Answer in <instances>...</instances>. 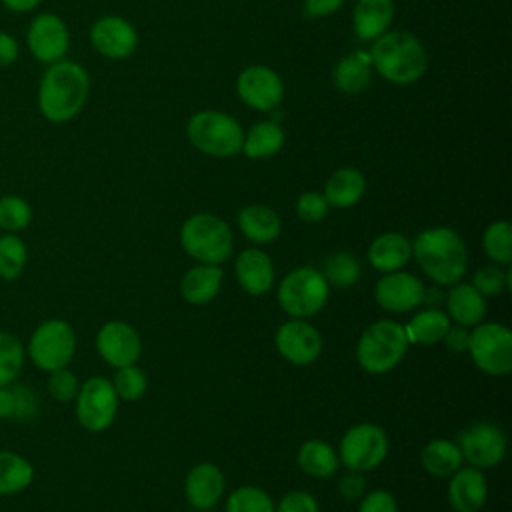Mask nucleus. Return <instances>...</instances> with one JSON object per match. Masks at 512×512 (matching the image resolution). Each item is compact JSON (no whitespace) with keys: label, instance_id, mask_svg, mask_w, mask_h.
<instances>
[{"label":"nucleus","instance_id":"4be33fe9","mask_svg":"<svg viewBox=\"0 0 512 512\" xmlns=\"http://www.w3.org/2000/svg\"><path fill=\"white\" fill-rule=\"evenodd\" d=\"M392 18V0H356L352 10V28L360 40L374 42L384 32H388Z\"/></svg>","mask_w":512,"mask_h":512},{"label":"nucleus","instance_id":"37998d69","mask_svg":"<svg viewBox=\"0 0 512 512\" xmlns=\"http://www.w3.org/2000/svg\"><path fill=\"white\" fill-rule=\"evenodd\" d=\"M296 214L304 222H320L328 214V202L324 194L304 192L296 200Z\"/></svg>","mask_w":512,"mask_h":512},{"label":"nucleus","instance_id":"423d86ee","mask_svg":"<svg viewBox=\"0 0 512 512\" xmlns=\"http://www.w3.org/2000/svg\"><path fill=\"white\" fill-rule=\"evenodd\" d=\"M180 242L188 256L202 264H222L232 254V232L228 224L208 212L190 216L180 230Z\"/></svg>","mask_w":512,"mask_h":512},{"label":"nucleus","instance_id":"2f4dec72","mask_svg":"<svg viewBox=\"0 0 512 512\" xmlns=\"http://www.w3.org/2000/svg\"><path fill=\"white\" fill-rule=\"evenodd\" d=\"M448 328H450V320L444 312H440L438 308H426V310L418 312L404 326V332L408 336V342L428 346V344L442 342Z\"/></svg>","mask_w":512,"mask_h":512},{"label":"nucleus","instance_id":"09e8293b","mask_svg":"<svg viewBox=\"0 0 512 512\" xmlns=\"http://www.w3.org/2000/svg\"><path fill=\"white\" fill-rule=\"evenodd\" d=\"M468 340H470V332L466 326H450L442 338V342L446 344L448 350L452 352H464L468 350Z\"/></svg>","mask_w":512,"mask_h":512},{"label":"nucleus","instance_id":"58836bf2","mask_svg":"<svg viewBox=\"0 0 512 512\" xmlns=\"http://www.w3.org/2000/svg\"><path fill=\"white\" fill-rule=\"evenodd\" d=\"M226 512H274V504L262 488L242 486L228 496Z\"/></svg>","mask_w":512,"mask_h":512},{"label":"nucleus","instance_id":"393cba45","mask_svg":"<svg viewBox=\"0 0 512 512\" xmlns=\"http://www.w3.org/2000/svg\"><path fill=\"white\" fill-rule=\"evenodd\" d=\"M372 80L370 54L364 50L350 52L338 60L332 72L334 86L344 94H358L368 88Z\"/></svg>","mask_w":512,"mask_h":512},{"label":"nucleus","instance_id":"a19ab883","mask_svg":"<svg viewBox=\"0 0 512 512\" xmlns=\"http://www.w3.org/2000/svg\"><path fill=\"white\" fill-rule=\"evenodd\" d=\"M508 278H510V274H506L498 264H490V266L480 268V270L474 274L472 286H474L482 296H496V294H500V292L506 288Z\"/></svg>","mask_w":512,"mask_h":512},{"label":"nucleus","instance_id":"a211bd4d","mask_svg":"<svg viewBox=\"0 0 512 512\" xmlns=\"http://www.w3.org/2000/svg\"><path fill=\"white\" fill-rule=\"evenodd\" d=\"M424 284L408 272H388L376 282V302L388 312H408L422 304Z\"/></svg>","mask_w":512,"mask_h":512},{"label":"nucleus","instance_id":"6e6552de","mask_svg":"<svg viewBox=\"0 0 512 512\" xmlns=\"http://www.w3.org/2000/svg\"><path fill=\"white\" fill-rule=\"evenodd\" d=\"M328 300V282L322 272L302 266L284 276L278 286V302L292 318H310L318 314Z\"/></svg>","mask_w":512,"mask_h":512},{"label":"nucleus","instance_id":"ddd939ff","mask_svg":"<svg viewBox=\"0 0 512 512\" xmlns=\"http://www.w3.org/2000/svg\"><path fill=\"white\" fill-rule=\"evenodd\" d=\"M458 448L474 468H490L504 460L506 436L496 424L478 422L460 434Z\"/></svg>","mask_w":512,"mask_h":512},{"label":"nucleus","instance_id":"49530a36","mask_svg":"<svg viewBox=\"0 0 512 512\" xmlns=\"http://www.w3.org/2000/svg\"><path fill=\"white\" fill-rule=\"evenodd\" d=\"M358 512H398V506L390 492L374 490L362 500Z\"/></svg>","mask_w":512,"mask_h":512},{"label":"nucleus","instance_id":"1a4fd4ad","mask_svg":"<svg viewBox=\"0 0 512 512\" xmlns=\"http://www.w3.org/2000/svg\"><path fill=\"white\" fill-rule=\"evenodd\" d=\"M468 352L482 372L506 376L512 370V332L496 322L476 324L470 332Z\"/></svg>","mask_w":512,"mask_h":512},{"label":"nucleus","instance_id":"c03bdc74","mask_svg":"<svg viewBox=\"0 0 512 512\" xmlns=\"http://www.w3.org/2000/svg\"><path fill=\"white\" fill-rule=\"evenodd\" d=\"M12 394H14V412H12V418H18V420H30L32 416H36L38 412V398L34 394L32 388L28 386H14L12 388Z\"/></svg>","mask_w":512,"mask_h":512},{"label":"nucleus","instance_id":"c756f323","mask_svg":"<svg viewBox=\"0 0 512 512\" xmlns=\"http://www.w3.org/2000/svg\"><path fill=\"white\" fill-rule=\"evenodd\" d=\"M34 480V466L14 450H0V496L24 492Z\"/></svg>","mask_w":512,"mask_h":512},{"label":"nucleus","instance_id":"79ce46f5","mask_svg":"<svg viewBox=\"0 0 512 512\" xmlns=\"http://www.w3.org/2000/svg\"><path fill=\"white\" fill-rule=\"evenodd\" d=\"M78 388H80L78 378L72 370H68V366L60 368V370H54L48 376V392L58 402L74 400L76 394H78Z\"/></svg>","mask_w":512,"mask_h":512},{"label":"nucleus","instance_id":"7c9ffc66","mask_svg":"<svg viewBox=\"0 0 512 512\" xmlns=\"http://www.w3.org/2000/svg\"><path fill=\"white\" fill-rule=\"evenodd\" d=\"M462 460L464 458L458 444L444 438H436L428 442L420 454V462L424 470L438 478L452 476L462 466Z\"/></svg>","mask_w":512,"mask_h":512},{"label":"nucleus","instance_id":"f3484780","mask_svg":"<svg viewBox=\"0 0 512 512\" xmlns=\"http://www.w3.org/2000/svg\"><path fill=\"white\" fill-rule=\"evenodd\" d=\"M96 348L98 354L114 368L134 364L142 352L138 332L122 320H110L98 330Z\"/></svg>","mask_w":512,"mask_h":512},{"label":"nucleus","instance_id":"72a5a7b5","mask_svg":"<svg viewBox=\"0 0 512 512\" xmlns=\"http://www.w3.org/2000/svg\"><path fill=\"white\" fill-rule=\"evenodd\" d=\"M28 262L26 242L16 232H6L0 236V278L16 280L24 272Z\"/></svg>","mask_w":512,"mask_h":512},{"label":"nucleus","instance_id":"473e14b6","mask_svg":"<svg viewBox=\"0 0 512 512\" xmlns=\"http://www.w3.org/2000/svg\"><path fill=\"white\" fill-rule=\"evenodd\" d=\"M300 468L314 478H330L338 468L336 450L322 440H308L298 450Z\"/></svg>","mask_w":512,"mask_h":512},{"label":"nucleus","instance_id":"4468645a","mask_svg":"<svg viewBox=\"0 0 512 512\" xmlns=\"http://www.w3.org/2000/svg\"><path fill=\"white\" fill-rule=\"evenodd\" d=\"M26 38L32 56L44 64L62 60L70 46V34L64 20L50 12H44L32 20Z\"/></svg>","mask_w":512,"mask_h":512},{"label":"nucleus","instance_id":"39448f33","mask_svg":"<svg viewBox=\"0 0 512 512\" xmlns=\"http://www.w3.org/2000/svg\"><path fill=\"white\" fill-rule=\"evenodd\" d=\"M410 342L404 326L394 320H378L370 324L356 346L358 364L370 374L392 370L406 354Z\"/></svg>","mask_w":512,"mask_h":512},{"label":"nucleus","instance_id":"ea45409f","mask_svg":"<svg viewBox=\"0 0 512 512\" xmlns=\"http://www.w3.org/2000/svg\"><path fill=\"white\" fill-rule=\"evenodd\" d=\"M112 386H114V392L118 398L132 402V400H138L146 392L148 380L140 368L130 364V366L118 368V372L114 374Z\"/></svg>","mask_w":512,"mask_h":512},{"label":"nucleus","instance_id":"3c124183","mask_svg":"<svg viewBox=\"0 0 512 512\" xmlns=\"http://www.w3.org/2000/svg\"><path fill=\"white\" fill-rule=\"evenodd\" d=\"M18 58V42L6 34L0 32V66H10Z\"/></svg>","mask_w":512,"mask_h":512},{"label":"nucleus","instance_id":"e433bc0d","mask_svg":"<svg viewBox=\"0 0 512 512\" xmlns=\"http://www.w3.org/2000/svg\"><path fill=\"white\" fill-rule=\"evenodd\" d=\"M324 278L334 286L348 288L358 282L360 278V264L348 252H336L326 258L324 262Z\"/></svg>","mask_w":512,"mask_h":512},{"label":"nucleus","instance_id":"603ef678","mask_svg":"<svg viewBox=\"0 0 512 512\" xmlns=\"http://www.w3.org/2000/svg\"><path fill=\"white\" fill-rule=\"evenodd\" d=\"M14 412V394L12 388L0 386V420L2 418H12Z\"/></svg>","mask_w":512,"mask_h":512},{"label":"nucleus","instance_id":"c9c22d12","mask_svg":"<svg viewBox=\"0 0 512 512\" xmlns=\"http://www.w3.org/2000/svg\"><path fill=\"white\" fill-rule=\"evenodd\" d=\"M482 246L486 256L496 264H508L512 260V226L506 220L492 222L484 236Z\"/></svg>","mask_w":512,"mask_h":512},{"label":"nucleus","instance_id":"a878e982","mask_svg":"<svg viewBox=\"0 0 512 512\" xmlns=\"http://www.w3.org/2000/svg\"><path fill=\"white\" fill-rule=\"evenodd\" d=\"M366 192V178L356 168H338L330 174L324 186L328 206L350 208L362 200Z\"/></svg>","mask_w":512,"mask_h":512},{"label":"nucleus","instance_id":"f8f14e48","mask_svg":"<svg viewBox=\"0 0 512 512\" xmlns=\"http://www.w3.org/2000/svg\"><path fill=\"white\" fill-rule=\"evenodd\" d=\"M238 98L258 112H274L284 100V82L270 66L250 64L236 78Z\"/></svg>","mask_w":512,"mask_h":512},{"label":"nucleus","instance_id":"5fc2aeb1","mask_svg":"<svg viewBox=\"0 0 512 512\" xmlns=\"http://www.w3.org/2000/svg\"><path fill=\"white\" fill-rule=\"evenodd\" d=\"M442 296H444V292L440 290V288H424V294H422V302H426V304H438L440 300H442Z\"/></svg>","mask_w":512,"mask_h":512},{"label":"nucleus","instance_id":"b1692460","mask_svg":"<svg viewBox=\"0 0 512 512\" xmlns=\"http://www.w3.org/2000/svg\"><path fill=\"white\" fill-rule=\"evenodd\" d=\"M238 226L242 234L254 244H270L280 236V216L264 204L244 206L238 214Z\"/></svg>","mask_w":512,"mask_h":512},{"label":"nucleus","instance_id":"aec40b11","mask_svg":"<svg viewBox=\"0 0 512 512\" xmlns=\"http://www.w3.org/2000/svg\"><path fill=\"white\" fill-rule=\"evenodd\" d=\"M488 486L478 468H458L448 484V498L458 512H478L486 502Z\"/></svg>","mask_w":512,"mask_h":512},{"label":"nucleus","instance_id":"a18cd8bd","mask_svg":"<svg viewBox=\"0 0 512 512\" xmlns=\"http://www.w3.org/2000/svg\"><path fill=\"white\" fill-rule=\"evenodd\" d=\"M274 512H318V502L312 494L294 490L288 492L280 502Z\"/></svg>","mask_w":512,"mask_h":512},{"label":"nucleus","instance_id":"412c9836","mask_svg":"<svg viewBox=\"0 0 512 512\" xmlns=\"http://www.w3.org/2000/svg\"><path fill=\"white\" fill-rule=\"evenodd\" d=\"M236 280L252 296L266 294L274 282V266L266 252L248 248L236 258Z\"/></svg>","mask_w":512,"mask_h":512},{"label":"nucleus","instance_id":"4c0bfd02","mask_svg":"<svg viewBox=\"0 0 512 512\" xmlns=\"http://www.w3.org/2000/svg\"><path fill=\"white\" fill-rule=\"evenodd\" d=\"M30 222L32 208L24 198L16 194H6L0 198V228L4 232H20L28 228Z\"/></svg>","mask_w":512,"mask_h":512},{"label":"nucleus","instance_id":"2eb2a0df","mask_svg":"<svg viewBox=\"0 0 512 512\" xmlns=\"http://www.w3.org/2000/svg\"><path fill=\"white\" fill-rule=\"evenodd\" d=\"M278 352L292 364L308 366L318 360L322 352V338L318 330L302 318H292L284 322L276 332Z\"/></svg>","mask_w":512,"mask_h":512},{"label":"nucleus","instance_id":"cd10ccee","mask_svg":"<svg viewBox=\"0 0 512 512\" xmlns=\"http://www.w3.org/2000/svg\"><path fill=\"white\" fill-rule=\"evenodd\" d=\"M222 286V270L216 264H200L190 268L182 282L180 290L186 302L190 304H206L210 302Z\"/></svg>","mask_w":512,"mask_h":512},{"label":"nucleus","instance_id":"7ed1b4c3","mask_svg":"<svg viewBox=\"0 0 512 512\" xmlns=\"http://www.w3.org/2000/svg\"><path fill=\"white\" fill-rule=\"evenodd\" d=\"M412 254L416 256L422 272L436 284L460 282L468 266V254L462 238L446 226L422 230L412 244Z\"/></svg>","mask_w":512,"mask_h":512},{"label":"nucleus","instance_id":"20e7f679","mask_svg":"<svg viewBox=\"0 0 512 512\" xmlns=\"http://www.w3.org/2000/svg\"><path fill=\"white\" fill-rule=\"evenodd\" d=\"M190 144L214 158H230L242 152L244 130L236 118L220 110H200L186 124Z\"/></svg>","mask_w":512,"mask_h":512},{"label":"nucleus","instance_id":"6ab92c4d","mask_svg":"<svg viewBox=\"0 0 512 512\" xmlns=\"http://www.w3.org/2000/svg\"><path fill=\"white\" fill-rule=\"evenodd\" d=\"M186 500L198 508V510H208L212 508L224 494V474L216 464L202 462L194 466L184 484Z\"/></svg>","mask_w":512,"mask_h":512},{"label":"nucleus","instance_id":"9d476101","mask_svg":"<svg viewBox=\"0 0 512 512\" xmlns=\"http://www.w3.org/2000/svg\"><path fill=\"white\" fill-rule=\"evenodd\" d=\"M76 418L82 428L102 432L112 426L118 410V396L110 380L102 376L88 378L76 394Z\"/></svg>","mask_w":512,"mask_h":512},{"label":"nucleus","instance_id":"f704fd0d","mask_svg":"<svg viewBox=\"0 0 512 512\" xmlns=\"http://www.w3.org/2000/svg\"><path fill=\"white\" fill-rule=\"evenodd\" d=\"M26 348L10 332L0 330V386H10L22 372Z\"/></svg>","mask_w":512,"mask_h":512},{"label":"nucleus","instance_id":"5701e85b","mask_svg":"<svg viewBox=\"0 0 512 512\" xmlns=\"http://www.w3.org/2000/svg\"><path fill=\"white\" fill-rule=\"evenodd\" d=\"M412 256V244L398 232L380 234L368 248V260L378 272H396L408 264Z\"/></svg>","mask_w":512,"mask_h":512},{"label":"nucleus","instance_id":"864d4df0","mask_svg":"<svg viewBox=\"0 0 512 512\" xmlns=\"http://www.w3.org/2000/svg\"><path fill=\"white\" fill-rule=\"evenodd\" d=\"M40 2L42 0H2V4L14 12H28V10L36 8Z\"/></svg>","mask_w":512,"mask_h":512},{"label":"nucleus","instance_id":"8fccbe9b","mask_svg":"<svg viewBox=\"0 0 512 512\" xmlns=\"http://www.w3.org/2000/svg\"><path fill=\"white\" fill-rule=\"evenodd\" d=\"M344 0H304V12L310 18H326L340 10Z\"/></svg>","mask_w":512,"mask_h":512},{"label":"nucleus","instance_id":"0eeeda50","mask_svg":"<svg viewBox=\"0 0 512 512\" xmlns=\"http://www.w3.org/2000/svg\"><path fill=\"white\" fill-rule=\"evenodd\" d=\"M76 352L74 328L60 318L40 322L30 334L26 354L32 364L44 372L66 368Z\"/></svg>","mask_w":512,"mask_h":512},{"label":"nucleus","instance_id":"9b49d317","mask_svg":"<svg viewBox=\"0 0 512 512\" xmlns=\"http://www.w3.org/2000/svg\"><path fill=\"white\" fill-rule=\"evenodd\" d=\"M388 454L386 432L376 424H356L340 440V460L348 470L368 472Z\"/></svg>","mask_w":512,"mask_h":512},{"label":"nucleus","instance_id":"dca6fc26","mask_svg":"<svg viewBox=\"0 0 512 512\" xmlns=\"http://www.w3.org/2000/svg\"><path fill=\"white\" fill-rule=\"evenodd\" d=\"M90 42L94 50L106 58H128L138 46L136 28L122 16H102L90 28Z\"/></svg>","mask_w":512,"mask_h":512},{"label":"nucleus","instance_id":"de8ad7c7","mask_svg":"<svg viewBox=\"0 0 512 512\" xmlns=\"http://www.w3.org/2000/svg\"><path fill=\"white\" fill-rule=\"evenodd\" d=\"M338 490L340 494L346 498V500H356L364 494L366 490V478L362 476V472H356V470H350L346 472L340 482H338Z\"/></svg>","mask_w":512,"mask_h":512},{"label":"nucleus","instance_id":"f03ea898","mask_svg":"<svg viewBox=\"0 0 512 512\" xmlns=\"http://www.w3.org/2000/svg\"><path fill=\"white\" fill-rule=\"evenodd\" d=\"M372 68L390 84L408 86L420 80L428 68L424 44L406 30L384 32L370 50Z\"/></svg>","mask_w":512,"mask_h":512},{"label":"nucleus","instance_id":"c85d7f7f","mask_svg":"<svg viewBox=\"0 0 512 512\" xmlns=\"http://www.w3.org/2000/svg\"><path fill=\"white\" fill-rule=\"evenodd\" d=\"M450 316L460 326H476L486 314V302L484 296L472 286V284H460L456 282L454 288L448 292L446 298Z\"/></svg>","mask_w":512,"mask_h":512},{"label":"nucleus","instance_id":"f257e3e1","mask_svg":"<svg viewBox=\"0 0 512 512\" xmlns=\"http://www.w3.org/2000/svg\"><path fill=\"white\" fill-rule=\"evenodd\" d=\"M88 90V72L72 60H58L48 66L40 80L38 108L50 122H68L84 108Z\"/></svg>","mask_w":512,"mask_h":512},{"label":"nucleus","instance_id":"bb28decb","mask_svg":"<svg viewBox=\"0 0 512 512\" xmlns=\"http://www.w3.org/2000/svg\"><path fill=\"white\" fill-rule=\"evenodd\" d=\"M286 134L282 126L276 120H262L250 126L248 132H244L242 142V154L250 160H264L278 154L284 146Z\"/></svg>","mask_w":512,"mask_h":512}]
</instances>
